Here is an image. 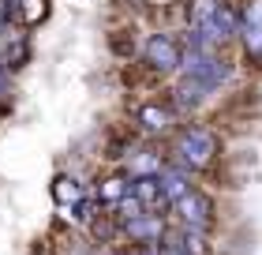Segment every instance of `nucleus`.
Segmentation results:
<instances>
[{
	"label": "nucleus",
	"instance_id": "nucleus-1",
	"mask_svg": "<svg viewBox=\"0 0 262 255\" xmlns=\"http://www.w3.org/2000/svg\"><path fill=\"white\" fill-rule=\"evenodd\" d=\"M176 206H180V214H184L187 225H199V229L210 225V203L202 199V195H180Z\"/></svg>",
	"mask_w": 262,
	"mask_h": 255
},
{
	"label": "nucleus",
	"instance_id": "nucleus-2",
	"mask_svg": "<svg viewBox=\"0 0 262 255\" xmlns=\"http://www.w3.org/2000/svg\"><path fill=\"white\" fill-rule=\"evenodd\" d=\"M131 191L142 199L146 210H161V206H165V188H161V180H154V176H139Z\"/></svg>",
	"mask_w": 262,
	"mask_h": 255
},
{
	"label": "nucleus",
	"instance_id": "nucleus-3",
	"mask_svg": "<svg viewBox=\"0 0 262 255\" xmlns=\"http://www.w3.org/2000/svg\"><path fill=\"white\" fill-rule=\"evenodd\" d=\"M124 195H127V184H124V180H116V176H113V180H105V184L98 188V199H101V203H113V206L120 203Z\"/></svg>",
	"mask_w": 262,
	"mask_h": 255
},
{
	"label": "nucleus",
	"instance_id": "nucleus-4",
	"mask_svg": "<svg viewBox=\"0 0 262 255\" xmlns=\"http://www.w3.org/2000/svg\"><path fill=\"white\" fill-rule=\"evenodd\" d=\"M150 56H154V60H161V68H172V64H176V49H172V42H161V38L150 45Z\"/></svg>",
	"mask_w": 262,
	"mask_h": 255
},
{
	"label": "nucleus",
	"instance_id": "nucleus-5",
	"mask_svg": "<svg viewBox=\"0 0 262 255\" xmlns=\"http://www.w3.org/2000/svg\"><path fill=\"white\" fill-rule=\"evenodd\" d=\"M23 4H27V8H23V19H27V23H38L45 15V0H23Z\"/></svg>",
	"mask_w": 262,
	"mask_h": 255
},
{
	"label": "nucleus",
	"instance_id": "nucleus-6",
	"mask_svg": "<svg viewBox=\"0 0 262 255\" xmlns=\"http://www.w3.org/2000/svg\"><path fill=\"white\" fill-rule=\"evenodd\" d=\"M79 199V184L75 180H56V199Z\"/></svg>",
	"mask_w": 262,
	"mask_h": 255
}]
</instances>
